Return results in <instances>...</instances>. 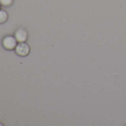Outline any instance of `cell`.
<instances>
[{"instance_id":"1","label":"cell","mask_w":126,"mask_h":126,"mask_svg":"<svg viewBox=\"0 0 126 126\" xmlns=\"http://www.w3.org/2000/svg\"><path fill=\"white\" fill-rule=\"evenodd\" d=\"M2 47L7 50H15L16 45H18V41L14 36H6L3 38L2 41Z\"/></svg>"},{"instance_id":"2","label":"cell","mask_w":126,"mask_h":126,"mask_svg":"<svg viewBox=\"0 0 126 126\" xmlns=\"http://www.w3.org/2000/svg\"><path fill=\"white\" fill-rule=\"evenodd\" d=\"M30 51H31V48L25 42H18V45L15 48L16 53L19 56H26L30 53Z\"/></svg>"},{"instance_id":"3","label":"cell","mask_w":126,"mask_h":126,"mask_svg":"<svg viewBox=\"0 0 126 126\" xmlns=\"http://www.w3.org/2000/svg\"><path fill=\"white\" fill-rule=\"evenodd\" d=\"M14 36L18 42H25L28 39V33L23 28H19L16 31Z\"/></svg>"},{"instance_id":"4","label":"cell","mask_w":126,"mask_h":126,"mask_svg":"<svg viewBox=\"0 0 126 126\" xmlns=\"http://www.w3.org/2000/svg\"><path fill=\"white\" fill-rule=\"evenodd\" d=\"M8 19V13L4 10H0V24L5 23Z\"/></svg>"},{"instance_id":"5","label":"cell","mask_w":126,"mask_h":126,"mask_svg":"<svg viewBox=\"0 0 126 126\" xmlns=\"http://www.w3.org/2000/svg\"><path fill=\"white\" fill-rule=\"evenodd\" d=\"M0 2L2 4V6L9 7L13 4L14 0H0Z\"/></svg>"},{"instance_id":"6","label":"cell","mask_w":126,"mask_h":126,"mask_svg":"<svg viewBox=\"0 0 126 126\" xmlns=\"http://www.w3.org/2000/svg\"><path fill=\"white\" fill-rule=\"evenodd\" d=\"M1 7H2V4H1V2H0V10H1Z\"/></svg>"},{"instance_id":"7","label":"cell","mask_w":126,"mask_h":126,"mask_svg":"<svg viewBox=\"0 0 126 126\" xmlns=\"http://www.w3.org/2000/svg\"><path fill=\"white\" fill-rule=\"evenodd\" d=\"M2 125H2V123H0V126H2Z\"/></svg>"}]
</instances>
